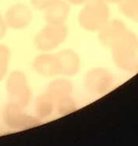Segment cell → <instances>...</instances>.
<instances>
[{
    "label": "cell",
    "mask_w": 138,
    "mask_h": 146,
    "mask_svg": "<svg viewBox=\"0 0 138 146\" xmlns=\"http://www.w3.org/2000/svg\"><path fill=\"white\" fill-rule=\"evenodd\" d=\"M73 87L68 80L57 79L51 82L46 92L50 95L55 103L56 110L59 113L67 114L72 112L76 107L72 98Z\"/></svg>",
    "instance_id": "1"
},
{
    "label": "cell",
    "mask_w": 138,
    "mask_h": 146,
    "mask_svg": "<svg viewBox=\"0 0 138 146\" xmlns=\"http://www.w3.org/2000/svg\"><path fill=\"white\" fill-rule=\"evenodd\" d=\"M68 29L64 24H47L34 39V44L38 50L43 52L55 50L65 40Z\"/></svg>",
    "instance_id": "2"
},
{
    "label": "cell",
    "mask_w": 138,
    "mask_h": 146,
    "mask_svg": "<svg viewBox=\"0 0 138 146\" xmlns=\"http://www.w3.org/2000/svg\"><path fill=\"white\" fill-rule=\"evenodd\" d=\"M7 92L11 102L25 108L32 97V92L25 75L21 71L12 72L7 80Z\"/></svg>",
    "instance_id": "3"
},
{
    "label": "cell",
    "mask_w": 138,
    "mask_h": 146,
    "mask_svg": "<svg viewBox=\"0 0 138 146\" xmlns=\"http://www.w3.org/2000/svg\"><path fill=\"white\" fill-rule=\"evenodd\" d=\"M108 9L104 0H87L79 14V23L85 29L94 30L107 18Z\"/></svg>",
    "instance_id": "4"
},
{
    "label": "cell",
    "mask_w": 138,
    "mask_h": 146,
    "mask_svg": "<svg viewBox=\"0 0 138 146\" xmlns=\"http://www.w3.org/2000/svg\"><path fill=\"white\" fill-rule=\"evenodd\" d=\"M3 116L6 125L13 129H25L38 123V119L28 115L23 111V107L12 102L6 107Z\"/></svg>",
    "instance_id": "5"
},
{
    "label": "cell",
    "mask_w": 138,
    "mask_h": 146,
    "mask_svg": "<svg viewBox=\"0 0 138 146\" xmlns=\"http://www.w3.org/2000/svg\"><path fill=\"white\" fill-rule=\"evenodd\" d=\"M7 27L14 29H23L28 27L33 20V12L29 7L22 3L13 5L5 14Z\"/></svg>",
    "instance_id": "6"
},
{
    "label": "cell",
    "mask_w": 138,
    "mask_h": 146,
    "mask_svg": "<svg viewBox=\"0 0 138 146\" xmlns=\"http://www.w3.org/2000/svg\"><path fill=\"white\" fill-rule=\"evenodd\" d=\"M33 68L38 74L50 78L60 74V69L56 54L43 53L38 55L33 62Z\"/></svg>",
    "instance_id": "7"
},
{
    "label": "cell",
    "mask_w": 138,
    "mask_h": 146,
    "mask_svg": "<svg viewBox=\"0 0 138 146\" xmlns=\"http://www.w3.org/2000/svg\"><path fill=\"white\" fill-rule=\"evenodd\" d=\"M45 10L47 24H64L70 14V7L67 1L56 0Z\"/></svg>",
    "instance_id": "8"
},
{
    "label": "cell",
    "mask_w": 138,
    "mask_h": 146,
    "mask_svg": "<svg viewBox=\"0 0 138 146\" xmlns=\"http://www.w3.org/2000/svg\"><path fill=\"white\" fill-rule=\"evenodd\" d=\"M60 63V74L65 76L76 75L80 68L79 55L71 49H65L56 54Z\"/></svg>",
    "instance_id": "9"
},
{
    "label": "cell",
    "mask_w": 138,
    "mask_h": 146,
    "mask_svg": "<svg viewBox=\"0 0 138 146\" xmlns=\"http://www.w3.org/2000/svg\"><path fill=\"white\" fill-rule=\"evenodd\" d=\"M56 110L55 103L47 92L39 96L35 104V111L38 119H46Z\"/></svg>",
    "instance_id": "10"
},
{
    "label": "cell",
    "mask_w": 138,
    "mask_h": 146,
    "mask_svg": "<svg viewBox=\"0 0 138 146\" xmlns=\"http://www.w3.org/2000/svg\"><path fill=\"white\" fill-rule=\"evenodd\" d=\"M10 61V51L7 46L0 44V81L7 75Z\"/></svg>",
    "instance_id": "11"
},
{
    "label": "cell",
    "mask_w": 138,
    "mask_h": 146,
    "mask_svg": "<svg viewBox=\"0 0 138 146\" xmlns=\"http://www.w3.org/2000/svg\"><path fill=\"white\" fill-rule=\"evenodd\" d=\"M56 0H31L33 7L38 10H43L48 8Z\"/></svg>",
    "instance_id": "12"
},
{
    "label": "cell",
    "mask_w": 138,
    "mask_h": 146,
    "mask_svg": "<svg viewBox=\"0 0 138 146\" xmlns=\"http://www.w3.org/2000/svg\"><path fill=\"white\" fill-rule=\"evenodd\" d=\"M7 29V25L6 24L5 19H4V17H3V16L0 14V39H2L6 35Z\"/></svg>",
    "instance_id": "13"
},
{
    "label": "cell",
    "mask_w": 138,
    "mask_h": 146,
    "mask_svg": "<svg viewBox=\"0 0 138 146\" xmlns=\"http://www.w3.org/2000/svg\"><path fill=\"white\" fill-rule=\"evenodd\" d=\"M87 0H67V2L69 4H72V5H82L85 3Z\"/></svg>",
    "instance_id": "14"
},
{
    "label": "cell",
    "mask_w": 138,
    "mask_h": 146,
    "mask_svg": "<svg viewBox=\"0 0 138 146\" xmlns=\"http://www.w3.org/2000/svg\"><path fill=\"white\" fill-rule=\"evenodd\" d=\"M109 1H113V2H114V1H119V0H109Z\"/></svg>",
    "instance_id": "15"
}]
</instances>
